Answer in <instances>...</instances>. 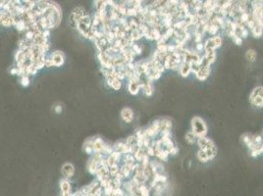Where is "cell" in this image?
Wrapping results in <instances>:
<instances>
[{
	"label": "cell",
	"instance_id": "9",
	"mask_svg": "<svg viewBox=\"0 0 263 196\" xmlns=\"http://www.w3.org/2000/svg\"><path fill=\"white\" fill-rule=\"evenodd\" d=\"M61 189H62L63 195H69L70 194V182L67 179H63L61 181Z\"/></svg>",
	"mask_w": 263,
	"mask_h": 196
},
{
	"label": "cell",
	"instance_id": "12",
	"mask_svg": "<svg viewBox=\"0 0 263 196\" xmlns=\"http://www.w3.org/2000/svg\"><path fill=\"white\" fill-rule=\"evenodd\" d=\"M28 82H30V79H28V75H25V76L22 77V79H21V83H22V85H23L24 86H27L28 85Z\"/></svg>",
	"mask_w": 263,
	"mask_h": 196
},
{
	"label": "cell",
	"instance_id": "6",
	"mask_svg": "<svg viewBox=\"0 0 263 196\" xmlns=\"http://www.w3.org/2000/svg\"><path fill=\"white\" fill-rule=\"evenodd\" d=\"M74 167L71 165V164H66V165L63 166V169H62V173L63 175L65 176V178L69 179V178H72L73 175H74Z\"/></svg>",
	"mask_w": 263,
	"mask_h": 196
},
{
	"label": "cell",
	"instance_id": "13",
	"mask_svg": "<svg viewBox=\"0 0 263 196\" xmlns=\"http://www.w3.org/2000/svg\"><path fill=\"white\" fill-rule=\"evenodd\" d=\"M233 39H234V41H235V43L237 44V45H240V44L243 43V38L240 36H239V35H236Z\"/></svg>",
	"mask_w": 263,
	"mask_h": 196
},
{
	"label": "cell",
	"instance_id": "2",
	"mask_svg": "<svg viewBox=\"0 0 263 196\" xmlns=\"http://www.w3.org/2000/svg\"><path fill=\"white\" fill-rule=\"evenodd\" d=\"M210 75V69L207 66H200L197 72H195V76L197 78L199 79L200 82L205 81Z\"/></svg>",
	"mask_w": 263,
	"mask_h": 196
},
{
	"label": "cell",
	"instance_id": "3",
	"mask_svg": "<svg viewBox=\"0 0 263 196\" xmlns=\"http://www.w3.org/2000/svg\"><path fill=\"white\" fill-rule=\"evenodd\" d=\"M197 142L198 144V146H199L200 149L202 150H206L208 148H211V147H214L215 145H214L213 141L207 138V137L205 136H201V137H197Z\"/></svg>",
	"mask_w": 263,
	"mask_h": 196
},
{
	"label": "cell",
	"instance_id": "1",
	"mask_svg": "<svg viewBox=\"0 0 263 196\" xmlns=\"http://www.w3.org/2000/svg\"><path fill=\"white\" fill-rule=\"evenodd\" d=\"M191 131L197 137L205 136L207 133V127L204 121L199 117H194L191 120Z\"/></svg>",
	"mask_w": 263,
	"mask_h": 196
},
{
	"label": "cell",
	"instance_id": "8",
	"mask_svg": "<svg viewBox=\"0 0 263 196\" xmlns=\"http://www.w3.org/2000/svg\"><path fill=\"white\" fill-rule=\"evenodd\" d=\"M197 136H195L191 130L188 131V133L186 134V141H187L188 144H191V145L194 144L195 142H197Z\"/></svg>",
	"mask_w": 263,
	"mask_h": 196
},
{
	"label": "cell",
	"instance_id": "14",
	"mask_svg": "<svg viewBox=\"0 0 263 196\" xmlns=\"http://www.w3.org/2000/svg\"><path fill=\"white\" fill-rule=\"evenodd\" d=\"M61 111H62V108H61L60 106H58V107H56V112H57V113H60Z\"/></svg>",
	"mask_w": 263,
	"mask_h": 196
},
{
	"label": "cell",
	"instance_id": "5",
	"mask_svg": "<svg viewBox=\"0 0 263 196\" xmlns=\"http://www.w3.org/2000/svg\"><path fill=\"white\" fill-rule=\"evenodd\" d=\"M62 54H61L60 52H54L52 54V62H53V66H57L59 67L63 64L64 62V57L61 56Z\"/></svg>",
	"mask_w": 263,
	"mask_h": 196
},
{
	"label": "cell",
	"instance_id": "10",
	"mask_svg": "<svg viewBox=\"0 0 263 196\" xmlns=\"http://www.w3.org/2000/svg\"><path fill=\"white\" fill-rule=\"evenodd\" d=\"M197 159L199 160L200 162H202V163H206V162L209 161V158H208V156H207V153L202 149H199V151L197 152Z\"/></svg>",
	"mask_w": 263,
	"mask_h": 196
},
{
	"label": "cell",
	"instance_id": "7",
	"mask_svg": "<svg viewBox=\"0 0 263 196\" xmlns=\"http://www.w3.org/2000/svg\"><path fill=\"white\" fill-rule=\"evenodd\" d=\"M140 83L139 82H132L130 81V83H129V91L132 93L133 95H137V93H139L140 91Z\"/></svg>",
	"mask_w": 263,
	"mask_h": 196
},
{
	"label": "cell",
	"instance_id": "11",
	"mask_svg": "<svg viewBox=\"0 0 263 196\" xmlns=\"http://www.w3.org/2000/svg\"><path fill=\"white\" fill-rule=\"evenodd\" d=\"M245 57L251 63L254 62V61L256 60V52L253 49H249V50H248V52H246Z\"/></svg>",
	"mask_w": 263,
	"mask_h": 196
},
{
	"label": "cell",
	"instance_id": "4",
	"mask_svg": "<svg viewBox=\"0 0 263 196\" xmlns=\"http://www.w3.org/2000/svg\"><path fill=\"white\" fill-rule=\"evenodd\" d=\"M134 112L132 109L130 108H124L123 110L121 111V117H122V120H123L124 122H126V123L130 124L133 122L134 120Z\"/></svg>",
	"mask_w": 263,
	"mask_h": 196
}]
</instances>
